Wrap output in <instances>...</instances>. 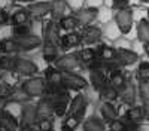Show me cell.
Returning a JSON list of instances; mask_svg holds the SVG:
<instances>
[{
  "instance_id": "6da1fadb",
  "label": "cell",
  "mask_w": 149,
  "mask_h": 131,
  "mask_svg": "<svg viewBox=\"0 0 149 131\" xmlns=\"http://www.w3.org/2000/svg\"><path fill=\"white\" fill-rule=\"evenodd\" d=\"M85 112H86L85 97L81 95V94H78L76 97L70 101L69 112L64 118V121L61 122V131H74L84 122Z\"/></svg>"
},
{
  "instance_id": "7a4b0ae2",
  "label": "cell",
  "mask_w": 149,
  "mask_h": 131,
  "mask_svg": "<svg viewBox=\"0 0 149 131\" xmlns=\"http://www.w3.org/2000/svg\"><path fill=\"white\" fill-rule=\"evenodd\" d=\"M46 85H48V82L45 80V78L34 76V78H30L24 82L21 89L27 95H30L31 98L33 97H42V95L46 94Z\"/></svg>"
},
{
  "instance_id": "3957f363",
  "label": "cell",
  "mask_w": 149,
  "mask_h": 131,
  "mask_svg": "<svg viewBox=\"0 0 149 131\" xmlns=\"http://www.w3.org/2000/svg\"><path fill=\"white\" fill-rule=\"evenodd\" d=\"M63 85L69 89V91H82L88 87V82H86L82 76L73 73V71H63Z\"/></svg>"
},
{
  "instance_id": "277c9868",
  "label": "cell",
  "mask_w": 149,
  "mask_h": 131,
  "mask_svg": "<svg viewBox=\"0 0 149 131\" xmlns=\"http://www.w3.org/2000/svg\"><path fill=\"white\" fill-rule=\"evenodd\" d=\"M58 37H43L42 55L46 63H54L58 58Z\"/></svg>"
},
{
  "instance_id": "5b68a950",
  "label": "cell",
  "mask_w": 149,
  "mask_h": 131,
  "mask_svg": "<svg viewBox=\"0 0 149 131\" xmlns=\"http://www.w3.org/2000/svg\"><path fill=\"white\" fill-rule=\"evenodd\" d=\"M115 22H116V26H118V28L122 34L130 33V30L133 27V12H131V9L125 8V9L116 10Z\"/></svg>"
},
{
  "instance_id": "8992f818",
  "label": "cell",
  "mask_w": 149,
  "mask_h": 131,
  "mask_svg": "<svg viewBox=\"0 0 149 131\" xmlns=\"http://www.w3.org/2000/svg\"><path fill=\"white\" fill-rule=\"evenodd\" d=\"M14 71H17L18 75H22V76H33V75H36L37 71H39V67L36 66V63H33L31 60H29V58L17 57Z\"/></svg>"
},
{
  "instance_id": "52a82bcc",
  "label": "cell",
  "mask_w": 149,
  "mask_h": 131,
  "mask_svg": "<svg viewBox=\"0 0 149 131\" xmlns=\"http://www.w3.org/2000/svg\"><path fill=\"white\" fill-rule=\"evenodd\" d=\"M48 97V95H46ZM52 101V107H54V113L55 116H66L69 112V107H70V97H69V92L66 94H61L57 95V97H49Z\"/></svg>"
},
{
  "instance_id": "ba28073f",
  "label": "cell",
  "mask_w": 149,
  "mask_h": 131,
  "mask_svg": "<svg viewBox=\"0 0 149 131\" xmlns=\"http://www.w3.org/2000/svg\"><path fill=\"white\" fill-rule=\"evenodd\" d=\"M79 60L78 55L74 54H66V55H61L57 58L55 61V67H58L61 71H73L79 67Z\"/></svg>"
},
{
  "instance_id": "9c48e42d",
  "label": "cell",
  "mask_w": 149,
  "mask_h": 131,
  "mask_svg": "<svg viewBox=\"0 0 149 131\" xmlns=\"http://www.w3.org/2000/svg\"><path fill=\"white\" fill-rule=\"evenodd\" d=\"M139 60V55L130 51V49H124V48H116V55H115V63L119 67H127L134 64Z\"/></svg>"
},
{
  "instance_id": "30bf717a",
  "label": "cell",
  "mask_w": 149,
  "mask_h": 131,
  "mask_svg": "<svg viewBox=\"0 0 149 131\" xmlns=\"http://www.w3.org/2000/svg\"><path fill=\"white\" fill-rule=\"evenodd\" d=\"M21 46V51H33L36 48H39L42 43V39L36 34H26V36H19V37H15Z\"/></svg>"
},
{
  "instance_id": "8fae6325",
  "label": "cell",
  "mask_w": 149,
  "mask_h": 131,
  "mask_svg": "<svg viewBox=\"0 0 149 131\" xmlns=\"http://www.w3.org/2000/svg\"><path fill=\"white\" fill-rule=\"evenodd\" d=\"M29 14L30 17L33 18H42L48 14H51L52 10V2H36V3H31L29 8Z\"/></svg>"
},
{
  "instance_id": "7c38bea8",
  "label": "cell",
  "mask_w": 149,
  "mask_h": 131,
  "mask_svg": "<svg viewBox=\"0 0 149 131\" xmlns=\"http://www.w3.org/2000/svg\"><path fill=\"white\" fill-rule=\"evenodd\" d=\"M52 116H55L52 101L49 97L45 95V97L37 103V119H52Z\"/></svg>"
},
{
  "instance_id": "4fadbf2b",
  "label": "cell",
  "mask_w": 149,
  "mask_h": 131,
  "mask_svg": "<svg viewBox=\"0 0 149 131\" xmlns=\"http://www.w3.org/2000/svg\"><path fill=\"white\" fill-rule=\"evenodd\" d=\"M82 34V43L85 45H95L102 40V30L94 26H86Z\"/></svg>"
},
{
  "instance_id": "5bb4252c",
  "label": "cell",
  "mask_w": 149,
  "mask_h": 131,
  "mask_svg": "<svg viewBox=\"0 0 149 131\" xmlns=\"http://www.w3.org/2000/svg\"><path fill=\"white\" fill-rule=\"evenodd\" d=\"M37 122V104H26L21 112L19 125H36Z\"/></svg>"
},
{
  "instance_id": "9a60e30c",
  "label": "cell",
  "mask_w": 149,
  "mask_h": 131,
  "mask_svg": "<svg viewBox=\"0 0 149 131\" xmlns=\"http://www.w3.org/2000/svg\"><path fill=\"white\" fill-rule=\"evenodd\" d=\"M100 113H102L103 121L107 122V124L118 119V109L115 107L113 101H103L100 104Z\"/></svg>"
},
{
  "instance_id": "2e32d148",
  "label": "cell",
  "mask_w": 149,
  "mask_h": 131,
  "mask_svg": "<svg viewBox=\"0 0 149 131\" xmlns=\"http://www.w3.org/2000/svg\"><path fill=\"white\" fill-rule=\"evenodd\" d=\"M82 43V34L76 33V31H69L66 36H61V39L58 40V45L64 49H70Z\"/></svg>"
},
{
  "instance_id": "e0dca14e",
  "label": "cell",
  "mask_w": 149,
  "mask_h": 131,
  "mask_svg": "<svg viewBox=\"0 0 149 131\" xmlns=\"http://www.w3.org/2000/svg\"><path fill=\"white\" fill-rule=\"evenodd\" d=\"M74 15L78 17V19L81 21L82 26H90V24L97 18L98 9H97V8H82V9H79Z\"/></svg>"
},
{
  "instance_id": "ac0fdd59",
  "label": "cell",
  "mask_w": 149,
  "mask_h": 131,
  "mask_svg": "<svg viewBox=\"0 0 149 131\" xmlns=\"http://www.w3.org/2000/svg\"><path fill=\"white\" fill-rule=\"evenodd\" d=\"M0 52L8 54V55H14L17 52H21V46L15 37H8L0 40Z\"/></svg>"
},
{
  "instance_id": "d6986e66",
  "label": "cell",
  "mask_w": 149,
  "mask_h": 131,
  "mask_svg": "<svg viewBox=\"0 0 149 131\" xmlns=\"http://www.w3.org/2000/svg\"><path fill=\"white\" fill-rule=\"evenodd\" d=\"M136 95H137V91H136V87L131 82H127V85L119 91V97H121L122 103L128 104V106H134Z\"/></svg>"
},
{
  "instance_id": "ffe728a7",
  "label": "cell",
  "mask_w": 149,
  "mask_h": 131,
  "mask_svg": "<svg viewBox=\"0 0 149 131\" xmlns=\"http://www.w3.org/2000/svg\"><path fill=\"white\" fill-rule=\"evenodd\" d=\"M91 73H90V82H91V85L95 91L100 92L103 89V87L107 83V79H106V75H104V71L103 70H90Z\"/></svg>"
},
{
  "instance_id": "44dd1931",
  "label": "cell",
  "mask_w": 149,
  "mask_h": 131,
  "mask_svg": "<svg viewBox=\"0 0 149 131\" xmlns=\"http://www.w3.org/2000/svg\"><path fill=\"white\" fill-rule=\"evenodd\" d=\"M78 60H79V63L85 64L86 67H90L95 60L98 58L97 55V51L94 49V48H84V49H81L78 54Z\"/></svg>"
},
{
  "instance_id": "7402d4cb",
  "label": "cell",
  "mask_w": 149,
  "mask_h": 131,
  "mask_svg": "<svg viewBox=\"0 0 149 131\" xmlns=\"http://www.w3.org/2000/svg\"><path fill=\"white\" fill-rule=\"evenodd\" d=\"M81 26V21L78 19L76 15H66L64 18H61L58 21V27L60 30H64V31H74L78 27Z\"/></svg>"
},
{
  "instance_id": "603a6c76",
  "label": "cell",
  "mask_w": 149,
  "mask_h": 131,
  "mask_svg": "<svg viewBox=\"0 0 149 131\" xmlns=\"http://www.w3.org/2000/svg\"><path fill=\"white\" fill-rule=\"evenodd\" d=\"M109 82H110L116 89L121 91L124 87L127 85L128 80H127L125 75H124L122 71H121V69H113V70H112L110 73H109Z\"/></svg>"
},
{
  "instance_id": "cb8c5ba5",
  "label": "cell",
  "mask_w": 149,
  "mask_h": 131,
  "mask_svg": "<svg viewBox=\"0 0 149 131\" xmlns=\"http://www.w3.org/2000/svg\"><path fill=\"white\" fill-rule=\"evenodd\" d=\"M67 10L69 8L66 0H52V10H51L52 21H60L61 18H64Z\"/></svg>"
},
{
  "instance_id": "d4e9b609",
  "label": "cell",
  "mask_w": 149,
  "mask_h": 131,
  "mask_svg": "<svg viewBox=\"0 0 149 131\" xmlns=\"http://www.w3.org/2000/svg\"><path fill=\"white\" fill-rule=\"evenodd\" d=\"M125 118L131 122H136V124H140L143 119L146 118V113H145V106H131L130 109L125 112Z\"/></svg>"
},
{
  "instance_id": "484cf974",
  "label": "cell",
  "mask_w": 149,
  "mask_h": 131,
  "mask_svg": "<svg viewBox=\"0 0 149 131\" xmlns=\"http://www.w3.org/2000/svg\"><path fill=\"white\" fill-rule=\"evenodd\" d=\"M30 19V14L27 9L18 8L10 14V24L12 26H22V24H27Z\"/></svg>"
},
{
  "instance_id": "4316f807",
  "label": "cell",
  "mask_w": 149,
  "mask_h": 131,
  "mask_svg": "<svg viewBox=\"0 0 149 131\" xmlns=\"http://www.w3.org/2000/svg\"><path fill=\"white\" fill-rule=\"evenodd\" d=\"M82 128H84V131H106L104 121H102V119H98L95 116L86 118L82 122Z\"/></svg>"
},
{
  "instance_id": "83f0119b",
  "label": "cell",
  "mask_w": 149,
  "mask_h": 131,
  "mask_svg": "<svg viewBox=\"0 0 149 131\" xmlns=\"http://www.w3.org/2000/svg\"><path fill=\"white\" fill-rule=\"evenodd\" d=\"M45 80L48 83H63V71L55 66L45 69Z\"/></svg>"
},
{
  "instance_id": "f1b7e54d",
  "label": "cell",
  "mask_w": 149,
  "mask_h": 131,
  "mask_svg": "<svg viewBox=\"0 0 149 131\" xmlns=\"http://www.w3.org/2000/svg\"><path fill=\"white\" fill-rule=\"evenodd\" d=\"M0 122H2L3 125H6L8 128H10L12 131H19L18 119L5 109H2V113H0Z\"/></svg>"
},
{
  "instance_id": "f546056e",
  "label": "cell",
  "mask_w": 149,
  "mask_h": 131,
  "mask_svg": "<svg viewBox=\"0 0 149 131\" xmlns=\"http://www.w3.org/2000/svg\"><path fill=\"white\" fill-rule=\"evenodd\" d=\"M95 51H97L98 58L107 60V61L115 60V55H116V48H112V46H109V45H98Z\"/></svg>"
},
{
  "instance_id": "4dcf8cb0",
  "label": "cell",
  "mask_w": 149,
  "mask_h": 131,
  "mask_svg": "<svg viewBox=\"0 0 149 131\" xmlns=\"http://www.w3.org/2000/svg\"><path fill=\"white\" fill-rule=\"evenodd\" d=\"M100 95L104 101H115L118 97H119V89H116L112 83H106L103 87V89L100 91Z\"/></svg>"
},
{
  "instance_id": "1f68e13d",
  "label": "cell",
  "mask_w": 149,
  "mask_h": 131,
  "mask_svg": "<svg viewBox=\"0 0 149 131\" xmlns=\"http://www.w3.org/2000/svg\"><path fill=\"white\" fill-rule=\"evenodd\" d=\"M137 37L142 43L149 42V21L148 19H140L137 22Z\"/></svg>"
},
{
  "instance_id": "d6a6232c",
  "label": "cell",
  "mask_w": 149,
  "mask_h": 131,
  "mask_svg": "<svg viewBox=\"0 0 149 131\" xmlns=\"http://www.w3.org/2000/svg\"><path fill=\"white\" fill-rule=\"evenodd\" d=\"M66 92H69V89L63 85V83H48L45 95H48V97H57V95L66 94Z\"/></svg>"
},
{
  "instance_id": "836d02e7",
  "label": "cell",
  "mask_w": 149,
  "mask_h": 131,
  "mask_svg": "<svg viewBox=\"0 0 149 131\" xmlns=\"http://www.w3.org/2000/svg\"><path fill=\"white\" fill-rule=\"evenodd\" d=\"M15 92H17V89L12 85H9V83H0V101L10 100Z\"/></svg>"
},
{
  "instance_id": "e575fe53",
  "label": "cell",
  "mask_w": 149,
  "mask_h": 131,
  "mask_svg": "<svg viewBox=\"0 0 149 131\" xmlns=\"http://www.w3.org/2000/svg\"><path fill=\"white\" fill-rule=\"evenodd\" d=\"M15 60H17V57L3 54L2 57H0V70H6V71L14 70V67H15Z\"/></svg>"
},
{
  "instance_id": "d590c367",
  "label": "cell",
  "mask_w": 149,
  "mask_h": 131,
  "mask_svg": "<svg viewBox=\"0 0 149 131\" xmlns=\"http://www.w3.org/2000/svg\"><path fill=\"white\" fill-rule=\"evenodd\" d=\"M136 76H137L139 82H146L149 80V63L148 61H143L139 64V69H137V73H136Z\"/></svg>"
},
{
  "instance_id": "8d00e7d4",
  "label": "cell",
  "mask_w": 149,
  "mask_h": 131,
  "mask_svg": "<svg viewBox=\"0 0 149 131\" xmlns=\"http://www.w3.org/2000/svg\"><path fill=\"white\" fill-rule=\"evenodd\" d=\"M139 97L145 104L149 103V80L139 83Z\"/></svg>"
},
{
  "instance_id": "74e56055",
  "label": "cell",
  "mask_w": 149,
  "mask_h": 131,
  "mask_svg": "<svg viewBox=\"0 0 149 131\" xmlns=\"http://www.w3.org/2000/svg\"><path fill=\"white\" fill-rule=\"evenodd\" d=\"M109 130L110 131H127V119H115L113 122L109 124Z\"/></svg>"
},
{
  "instance_id": "f35d334b",
  "label": "cell",
  "mask_w": 149,
  "mask_h": 131,
  "mask_svg": "<svg viewBox=\"0 0 149 131\" xmlns=\"http://www.w3.org/2000/svg\"><path fill=\"white\" fill-rule=\"evenodd\" d=\"M36 127L39 131H52L54 130L52 119H37Z\"/></svg>"
},
{
  "instance_id": "ab89813d",
  "label": "cell",
  "mask_w": 149,
  "mask_h": 131,
  "mask_svg": "<svg viewBox=\"0 0 149 131\" xmlns=\"http://www.w3.org/2000/svg\"><path fill=\"white\" fill-rule=\"evenodd\" d=\"M26 34H30L29 24H22V26H14V36H15V37L26 36Z\"/></svg>"
},
{
  "instance_id": "60d3db41",
  "label": "cell",
  "mask_w": 149,
  "mask_h": 131,
  "mask_svg": "<svg viewBox=\"0 0 149 131\" xmlns=\"http://www.w3.org/2000/svg\"><path fill=\"white\" fill-rule=\"evenodd\" d=\"M130 5V0H112V8L115 10H121V9H125Z\"/></svg>"
},
{
  "instance_id": "b9f144b4",
  "label": "cell",
  "mask_w": 149,
  "mask_h": 131,
  "mask_svg": "<svg viewBox=\"0 0 149 131\" xmlns=\"http://www.w3.org/2000/svg\"><path fill=\"white\" fill-rule=\"evenodd\" d=\"M8 22H10V15L6 14V10H0V27L6 26Z\"/></svg>"
},
{
  "instance_id": "7bdbcfd3",
  "label": "cell",
  "mask_w": 149,
  "mask_h": 131,
  "mask_svg": "<svg viewBox=\"0 0 149 131\" xmlns=\"http://www.w3.org/2000/svg\"><path fill=\"white\" fill-rule=\"evenodd\" d=\"M19 131H34V125H19Z\"/></svg>"
},
{
  "instance_id": "ee69618b",
  "label": "cell",
  "mask_w": 149,
  "mask_h": 131,
  "mask_svg": "<svg viewBox=\"0 0 149 131\" xmlns=\"http://www.w3.org/2000/svg\"><path fill=\"white\" fill-rule=\"evenodd\" d=\"M145 113H146V118L149 119V103L145 104Z\"/></svg>"
},
{
  "instance_id": "f6af8a7d",
  "label": "cell",
  "mask_w": 149,
  "mask_h": 131,
  "mask_svg": "<svg viewBox=\"0 0 149 131\" xmlns=\"http://www.w3.org/2000/svg\"><path fill=\"white\" fill-rule=\"evenodd\" d=\"M145 45V52H146V55L149 57V42L148 43H143Z\"/></svg>"
},
{
  "instance_id": "bcb514c9",
  "label": "cell",
  "mask_w": 149,
  "mask_h": 131,
  "mask_svg": "<svg viewBox=\"0 0 149 131\" xmlns=\"http://www.w3.org/2000/svg\"><path fill=\"white\" fill-rule=\"evenodd\" d=\"M17 2H24L26 3V2H33V0H17Z\"/></svg>"
},
{
  "instance_id": "7dc6e473",
  "label": "cell",
  "mask_w": 149,
  "mask_h": 131,
  "mask_svg": "<svg viewBox=\"0 0 149 131\" xmlns=\"http://www.w3.org/2000/svg\"><path fill=\"white\" fill-rule=\"evenodd\" d=\"M140 2H143V3H149V0H140Z\"/></svg>"
},
{
  "instance_id": "c3c4849f",
  "label": "cell",
  "mask_w": 149,
  "mask_h": 131,
  "mask_svg": "<svg viewBox=\"0 0 149 131\" xmlns=\"http://www.w3.org/2000/svg\"><path fill=\"white\" fill-rule=\"evenodd\" d=\"M0 113H2V107H0Z\"/></svg>"
},
{
  "instance_id": "681fc988",
  "label": "cell",
  "mask_w": 149,
  "mask_h": 131,
  "mask_svg": "<svg viewBox=\"0 0 149 131\" xmlns=\"http://www.w3.org/2000/svg\"><path fill=\"white\" fill-rule=\"evenodd\" d=\"M148 14H149V10H148Z\"/></svg>"
}]
</instances>
